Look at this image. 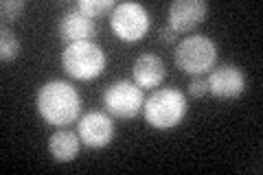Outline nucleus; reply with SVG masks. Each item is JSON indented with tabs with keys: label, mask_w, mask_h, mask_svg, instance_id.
<instances>
[{
	"label": "nucleus",
	"mask_w": 263,
	"mask_h": 175,
	"mask_svg": "<svg viewBox=\"0 0 263 175\" xmlns=\"http://www.w3.org/2000/svg\"><path fill=\"white\" fill-rule=\"evenodd\" d=\"M37 114L53 127H68L81 114V96L68 81H48L37 90Z\"/></svg>",
	"instance_id": "obj_1"
},
{
	"label": "nucleus",
	"mask_w": 263,
	"mask_h": 175,
	"mask_svg": "<svg viewBox=\"0 0 263 175\" xmlns=\"http://www.w3.org/2000/svg\"><path fill=\"white\" fill-rule=\"evenodd\" d=\"M145 121L154 129H174L184 121L189 103L178 88H160L143 103Z\"/></svg>",
	"instance_id": "obj_2"
},
{
	"label": "nucleus",
	"mask_w": 263,
	"mask_h": 175,
	"mask_svg": "<svg viewBox=\"0 0 263 175\" xmlns=\"http://www.w3.org/2000/svg\"><path fill=\"white\" fill-rule=\"evenodd\" d=\"M62 68L72 79L92 81L105 70V53L90 40L70 42L62 53Z\"/></svg>",
	"instance_id": "obj_3"
},
{
	"label": "nucleus",
	"mask_w": 263,
	"mask_h": 175,
	"mask_svg": "<svg viewBox=\"0 0 263 175\" xmlns=\"http://www.w3.org/2000/svg\"><path fill=\"white\" fill-rule=\"evenodd\" d=\"M176 66L186 74H202L217 60V44L206 35H189L176 46Z\"/></svg>",
	"instance_id": "obj_4"
},
{
	"label": "nucleus",
	"mask_w": 263,
	"mask_h": 175,
	"mask_svg": "<svg viewBox=\"0 0 263 175\" xmlns=\"http://www.w3.org/2000/svg\"><path fill=\"white\" fill-rule=\"evenodd\" d=\"M110 27L121 42H138L152 27V15L138 3H121L110 13Z\"/></svg>",
	"instance_id": "obj_5"
},
{
	"label": "nucleus",
	"mask_w": 263,
	"mask_h": 175,
	"mask_svg": "<svg viewBox=\"0 0 263 175\" xmlns=\"http://www.w3.org/2000/svg\"><path fill=\"white\" fill-rule=\"evenodd\" d=\"M103 103H105V110L112 116H117V119H134L143 110V103H145L143 88H138L134 81L121 79L105 88Z\"/></svg>",
	"instance_id": "obj_6"
},
{
	"label": "nucleus",
	"mask_w": 263,
	"mask_h": 175,
	"mask_svg": "<svg viewBox=\"0 0 263 175\" xmlns=\"http://www.w3.org/2000/svg\"><path fill=\"white\" fill-rule=\"evenodd\" d=\"M209 92L215 99H224V101H233V99L241 96L246 90V74L239 66L235 64H221L219 68L211 72L206 79Z\"/></svg>",
	"instance_id": "obj_7"
},
{
	"label": "nucleus",
	"mask_w": 263,
	"mask_h": 175,
	"mask_svg": "<svg viewBox=\"0 0 263 175\" xmlns=\"http://www.w3.org/2000/svg\"><path fill=\"white\" fill-rule=\"evenodd\" d=\"M114 134H117V127L103 112H88L79 119V138L90 149L108 147L114 140Z\"/></svg>",
	"instance_id": "obj_8"
},
{
	"label": "nucleus",
	"mask_w": 263,
	"mask_h": 175,
	"mask_svg": "<svg viewBox=\"0 0 263 175\" xmlns=\"http://www.w3.org/2000/svg\"><path fill=\"white\" fill-rule=\"evenodd\" d=\"M209 5L204 0H176L169 5V27L176 33H189L206 20Z\"/></svg>",
	"instance_id": "obj_9"
},
{
	"label": "nucleus",
	"mask_w": 263,
	"mask_h": 175,
	"mask_svg": "<svg viewBox=\"0 0 263 175\" xmlns=\"http://www.w3.org/2000/svg\"><path fill=\"white\" fill-rule=\"evenodd\" d=\"M57 31H60V37L70 44V42H81V40H90L92 35H97V33H99V24L92 18L84 15L81 11L72 9V11H68L62 18Z\"/></svg>",
	"instance_id": "obj_10"
},
{
	"label": "nucleus",
	"mask_w": 263,
	"mask_h": 175,
	"mask_svg": "<svg viewBox=\"0 0 263 175\" xmlns=\"http://www.w3.org/2000/svg\"><path fill=\"white\" fill-rule=\"evenodd\" d=\"M132 74H134V83L138 88H158L164 79V64L160 57L145 53L134 62Z\"/></svg>",
	"instance_id": "obj_11"
},
{
	"label": "nucleus",
	"mask_w": 263,
	"mask_h": 175,
	"mask_svg": "<svg viewBox=\"0 0 263 175\" xmlns=\"http://www.w3.org/2000/svg\"><path fill=\"white\" fill-rule=\"evenodd\" d=\"M79 134L68 129H60L48 138V151L57 162H72L79 153Z\"/></svg>",
	"instance_id": "obj_12"
},
{
	"label": "nucleus",
	"mask_w": 263,
	"mask_h": 175,
	"mask_svg": "<svg viewBox=\"0 0 263 175\" xmlns=\"http://www.w3.org/2000/svg\"><path fill=\"white\" fill-rule=\"evenodd\" d=\"M20 53V42L13 35L11 29H7V24H3L0 31V60L3 62H13Z\"/></svg>",
	"instance_id": "obj_13"
},
{
	"label": "nucleus",
	"mask_w": 263,
	"mask_h": 175,
	"mask_svg": "<svg viewBox=\"0 0 263 175\" xmlns=\"http://www.w3.org/2000/svg\"><path fill=\"white\" fill-rule=\"evenodd\" d=\"M114 0H79L75 9L81 11L84 15H88V18H97V15H101L103 11L108 9H114Z\"/></svg>",
	"instance_id": "obj_14"
},
{
	"label": "nucleus",
	"mask_w": 263,
	"mask_h": 175,
	"mask_svg": "<svg viewBox=\"0 0 263 175\" xmlns=\"http://www.w3.org/2000/svg\"><path fill=\"white\" fill-rule=\"evenodd\" d=\"M24 5L22 0H5L3 5H0V11H3V22H13V20H18V15L24 11Z\"/></svg>",
	"instance_id": "obj_15"
},
{
	"label": "nucleus",
	"mask_w": 263,
	"mask_h": 175,
	"mask_svg": "<svg viewBox=\"0 0 263 175\" xmlns=\"http://www.w3.org/2000/svg\"><path fill=\"white\" fill-rule=\"evenodd\" d=\"M206 92H209V83H206V79H204L202 74H193V79L189 81V86H186V94H189V96H193V99H202Z\"/></svg>",
	"instance_id": "obj_16"
},
{
	"label": "nucleus",
	"mask_w": 263,
	"mask_h": 175,
	"mask_svg": "<svg viewBox=\"0 0 263 175\" xmlns=\"http://www.w3.org/2000/svg\"><path fill=\"white\" fill-rule=\"evenodd\" d=\"M160 40L167 42V44H171V42L178 40V33L171 29V27H162V29H160Z\"/></svg>",
	"instance_id": "obj_17"
}]
</instances>
